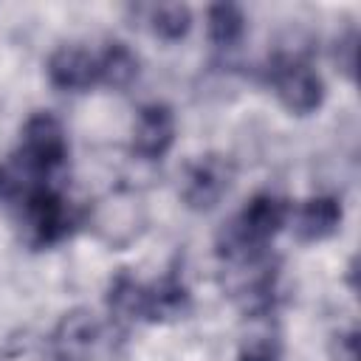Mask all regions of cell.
Returning <instances> with one entry per match:
<instances>
[{
  "label": "cell",
  "mask_w": 361,
  "mask_h": 361,
  "mask_svg": "<svg viewBox=\"0 0 361 361\" xmlns=\"http://www.w3.org/2000/svg\"><path fill=\"white\" fill-rule=\"evenodd\" d=\"M107 305L118 316L149 322V324H164V322H175L186 316L189 288L175 271L152 282H138L133 274L121 271L110 279Z\"/></svg>",
  "instance_id": "cell-1"
},
{
  "label": "cell",
  "mask_w": 361,
  "mask_h": 361,
  "mask_svg": "<svg viewBox=\"0 0 361 361\" xmlns=\"http://www.w3.org/2000/svg\"><path fill=\"white\" fill-rule=\"evenodd\" d=\"M290 217V203L274 192L254 195L217 234V257L226 262L259 257L268 243L285 228Z\"/></svg>",
  "instance_id": "cell-2"
},
{
  "label": "cell",
  "mask_w": 361,
  "mask_h": 361,
  "mask_svg": "<svg viewBox=\"0 0 361 361\" xmlns=\"http://www.w3.org/2000/svg\"><path fill=\"white\" fill-rule=\"evenodd\" d=\"M20 226L31 248H51L73 231L76 214L54 183H42L20 200Z\"/></svg>",
  "instance_id": "cell-3"
},
{
  "label": "cell",
  "mask_w": 361,
  "mask_h": 361,
  "mask_svg": "<svg viewBox=\"0 0 361 361\" xmlns=\"http://www.w3.org/2000/svg\"><path fill=\"white\" fill-rule=\"evenodd\" d=\"M265 79L276 93L279 104L293 116H310L324 102L322 76L316 73V68H310V62L296 54H276L265 68Z\"/></svg>",
  "instance_id": "cell-4"
},
{
  "label": "cell",
  "mask_w": 361,
  "mask_h": 361,
  "mask_svg": "<svg viewBox=\"0 0 361 361\" xmlns=\"http://www.w3.org/2000/svg\"><path fill=\"white\" fill-rule=\"evenodd\" d=\"M234 183V161L220 152L197 155L180 175V197L192 212L214 209Z\"/></svg>",
  "instance_id": "cell-5"
},
{
  "label": "cell",
  "mask_w": 361,
  "mask_h": 361,
  "mask_svg": "<svg viewBox=\"0 0 361 361\" xmlns=\"http://www.w3.org/2000/svg\"><path fill=\"white\" fill-rule=\"evenodd\" d=\"M48 82L56 90L68 93H82L99 85V56L96 51L79 45V42H65L51 51L45 62Z\"/></svg>",
  "instance_id": "cell-6"
},
{
  "label": "cell",
  "mask_w": 361,
  "mask_h": 361,
  "mask_svg": "<svg viewBox=\"0 0 361 361\" xmlns=\"http://www.w3.org/2000/svg\"><path fill=\"white\" fill-rule=\"evenodd\" d=\"M175 133H178V124H175L172 107L164 102H149L135 116L130 149L144 161H158L172 149Z\"/></svg>",
  "instance_id": "cell-7"
},
{
  "label": "cell",
  "mask_w": 361,
  "mask_h": 361,
  "mask_svg": "<svg viewBox=\"0 0 361 361\" xmlns=\"http://www.w3.org/2000/svg\"><path fill=\"white\" fill-rule=\"evenodd\" d=\"M99 338V322L87 310H71L59 319L51 347L56 361H87Z\"/></svg>",
  "instance_id": "cell-8"
},
{
  "label": "cell",
  "mask_w": 361,
  "mask_h": 361,
  "mask_svg": "<svg viewBox=\"0 0 361 361\" xmlns=\"http://www.w3.org/2000/svg\"><path fill=\"white\" fill-rule=\"evenodd\" d=\"M341 203L333 195H316L307 197L296 214H293V231L299 243H322L327 237H333L341 226Z\"/></svg>",
  "instance_id": "cell-9"
},
{
  "label": "cell",
  "mask_w": 361,
  "mask_h": 361,
  "mask_svg": "<svg viewBox=\"0 0 361 361\" xmlns=\"http://www.w3.org/2000/svg\"><path fill=\"white\" fill-rule=\"evenodd\" d=\"M96 56H99V85L113 87V90H124L127 85L135 82V76H138V56L133 54L130 45L113 39L102 51H96Z\"/></svg>",
  "instance_id": "cell-10"
},
{
  "label": "cell",
  "mask_w": 361,
  "mask_h": 361,
  "mask_svg": "<svg viewBox=\"0 0 361 361\" xmlns=\"http://www.w3.org/2000/svg\"><path fill=\"white\" fill-rule=\"evenodd\" d=\"M206 31L217 48H234L245 34V14L237 3H214L206 11Z\"/></svg>",
  "instance_id": "cell-11"
},
{
  "label": "cell",
  "mask_w": 361,
  "mask_h": 361,
  "mask_svg": "<svg viewBox=\"0 0 361 361\" xmlns=\"http://www.w3.org/2000/svg\"><path fill=\"white\" fill-rule=\"evenodd\" d=\"M144 14H147L149 31L166 42L183 39L192 28V11L183 3H155V6H147Z\"/></svg>",
  "instance_id": "cell-12"
},
{
  "label": "cell",
  "mask_w": 361,
  "mask_h": 361,
  "mask_svg": "<svg viewBox=\"0 0 361 361\" xmlns=\"http://www.w3.org/2000/svg\"><path fill=\"white\" fill-rule=\"evenodd\" d=\"M336 62L338 68L353 79L355 76V62H358V31L350 28L344 37H338L336 42Z\"/></svg>",
  "instance_id": "cell-13"
},
{
  "label": "cell",
  "mask_w": 361,
  "mask_h": 361,
  "mask_svg": "<svg viewBox=\"0 0 361 361\" xmlns=\"http://www.w3.org/2000/svg\"><path fill=\"white\" fill-rule=\"evenodd\" d=\"M237 361H279V353L271 344H248Z\"/></svg>",
  "instance_id": "cell-14"
}]
</instances>
